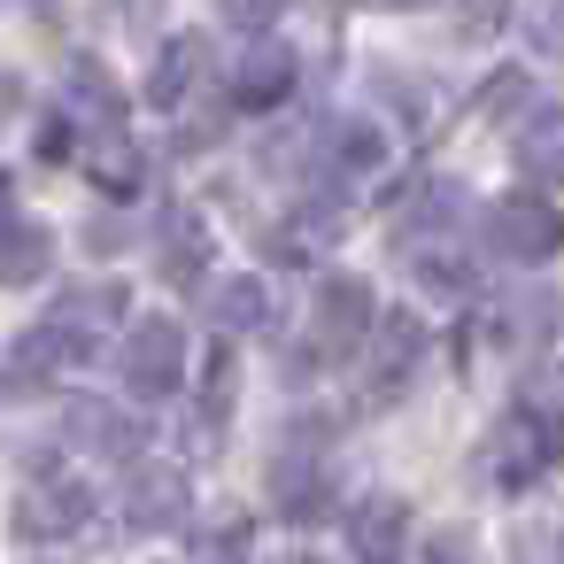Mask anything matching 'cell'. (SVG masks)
<instances>
[{
  "label": "cell",
  "mask_w": 564,
  "mask_h": 564,
  "mask_svg": "<svg viewBox=\"0 0 564 564\" xmlns=\"http://www.w3.org/2000/svg\"><path fill=\"white\" fill-rule=\"evenodd\" d=\"M117 317H124V286H86V294H70L47 325H55V333H63V348L86 364V356L101 348V325H117Z\"/></svg>",
  "instance_id": "obj_8"
},
{
  "label": "cell",
  "mask_w": 564,
  "mask_h": 564,
  "mask_svg": "<svg viewBox=\"0 0 564 564\" xmlns=\"http://www.w3.org/2000/svg\"><path fill=\"white\" fill-rule=\"evenodd\" d=\"M525 394H533V410H541V417H556V410H564V364H549Z\"/></svg>",
  "instance_id": "obj_19"
},
{
  "label": "cell",
  "mask_w": 564,
  "mask_h": 564,
  "mask_svg": "<svg viewBox=\"0 0 564 564\" xmlns=\"http://www.w3.org/2000/svg\"><path fill=\"white\" fill-rule=\"evenodd\" d=\"M456 24H464L471 40H487V32L510 24V0H456Z\"/></svg>",
  "instance_id": "obj_17"
},
{
  "label": "cell",
  "mask_w": 564,
  "mask_h": 564,
  "mask_svg": "<svg viewBox=\"0 0 564 564\" xmlns=\"http://www.w3.org/2000/svg\"><path fill=\"white\" fill-rule=\"evenodd\" d=\"M310 479H317V456H310V441H294V448L279 456V479H271V487H279L286 510H302V502H310Z\"/></svg>",
  "instance_id": "obj_14"
},
{
  "label": "cell",
  "mask_w": 564,
  "mask_h": 564,
  "mask_svg": "<svg viewBox=\"0 0 564 564\" xmlns=\"http://www.w3.org/2000/svg\"><path fill=\"white\" fill-rule=\"evenodd\" d=\"M94 518V487L86 479H32L24 502H17V525L32 541H55V533H78Z\"/></svg>",
  "instance_id": "obj_5"
},
{
  "label": "cell",
  "mask_w": 564,
  "mask_h": 564,
  "mask_svg": "<svg viewBox=\"0 0 564 564\" xmlns=\"http://www.w3.org/2000/svg\"><path fill=\"white\" fill-rule=\"evenodd\" d=\"M394 9H425V0H394Z\"/></svg>",
  "instance_id": "obj_20"
},
{
  "label": "cell",
  "mask_w": 564,
  "mask_h": 564,
  "mask_svg": "<svg viewBox=\"0 0 564 564\" xmlns=\"http://www.w3.org/2000/svg\"><path fill=\"white\" fill-rule=\"evenodd\" d=\"M202 410H209V417H225V410H232V348H217V356H209V371H202Z\"/></svg>",
  "instance_id": "obj_16"
},
{
  "label": "cell",
  "mask_w": 564,
  "mask_h": 564,
  "mask_svg": "<svg viewBox=\"0 0 564 564\" xmlns=\"http://www.w3.org/2000/svg\"><path fill=\"white\" fill-rule=\"evenodd\" d=\"M124 387L140 394V402H163L171 387H178V371H186V333L171 325V317H148V325H132L124 333Z\"/></svg>",
  "instance_id": "obj_4"
},
{
  "label": "cell",
  "mask_w": 564,
  "mask_h": 564,
  "mask_svg": "<svg viewBox=\"0 0 564 564\" xmlns=\"http://www.w3.org/2000/svg\"><path fill=\"white\" fill-rule=\"evenodd\" d=\"M256 310H263V286H256V279H225V286H217V317H225V325H248Z\"/></svg>",
  "instance_id": "obj_15"
},
{
  "label": "cell",
  "mask_w": 564,
  "mask_h": 564,
  "mask_svg": "<svg viewBox=\"0 0 564 564\" xmlns=\"http://www.w3.org/2000/svg\"><path fill=\"white\" fill-rule=\"evenodd\" d=\"M549 456H556V417H541L533 402H518V410L495 425V441H487L495 487H533V479L549 471Z\"/></svg>",
  "instance_id": "obj_3"
},
{
  "label": "cell",
  "mask_w": 564,
  "mask_h": 564,
  "mask_svg": "<svg viewBox=\"0 0 564 564\" xmlns=\"http://www.w3.org/2000/svg\"><path fill=\"white\" fill-rule=\"evenodd\" d=\"M124 518H132V533L178 525V518H186V479H178V471H140L132 495H124Z\"/></svg>",
  "instance_id": "obj_9"
},
{
  "label": "cell",
  "mask_w": 564,
  "mask_h": 564,
  "mask_svg": "<svg viewBox=\"0 0 564 564\" xmlns=\"http://www.w3.org/2000/svg\"><path fill=\"white\" fill-rule=\"evenodd\" d=\"M364 340H371V286L348 279V271H333L317 286V310H310V348L333 356V364H348Z\"/></svg>",
  "instance_id": "obj_2"
},
{
  "label": "cell",
  "mask_w": 564,
  "mask_h": 564,
  "mask_svg": "<svg viewBox=\"0 0 564 564\" xmlns=\"http://www.w3.org/2000/svg\"><path fill=\"white\" fill-rule=\"evenodd\" d=\"M518 171L533 186H564V109H541L525 132H518Z\"/></svg>",
  "instance_id": "obj_10"
},
{
  "label": "cell",
  "mask_w": 564,
  "mask_h": 564,
  "mask_svg": "<svg viewBox=\"0 0 564 564\" xmlns=\"http://www.w3.org/2000/svg\"><path fill=\"white\" fill-rule=\"evenodd\" d=\"M194 70H202V40H171V47H163V70H155V86H148V94L171 109V101L194 86Z\"/></svg>",
  "instance_id": "obj_13"
},
{
  "label": "cell",
  "mask_w": 564,
  "mask_h": 564,
  "mask_svg": "<svg viewBox=\"0 0 564 564\" xmlns=\"http://www.w3.org/2000/svg\"><path fill=\"white\" fill-rule=\"evenodd\" d=\"M163 263H171V279L186 286V279L202 271V232H194V225H178V232H171V248H163Z\"/></svg>",
  "instance_id": "obj_18"
},
{
  "label": "cell",
  "mask_w": 564,
  "mask_h": 564,
  "mask_svg": "<svg viewBox=\"0 0 564 564\" xmlns=\"http://www.w3.org/2000/svg\"><path fill=\"white\" fill-rule=\"evenodd\" d=\"M47 271V232H32V225H0V279H40Z\"/></svg>",
  "instance_id": "obj_12"
},
{
  "label": "cell",
  "mask_w": 564,
  "mask_h": 564,
  "mask_svg": "<svg viewBox=\"0 0 564 564\" xmlns=\"http://www.w3.org/2000/svg\"><path fill=\"white\" fill-rule=\"evenodd\" d=\"M487 248L510 256V263H549L564 248V217L541 202V194H502L487 209Z\"/></svg>",
  "instance_id": "obj_1"
},
{
  "label": "cell",
  "mask_w": 564,
  "mask_h": 564,
  "mask_svg": "<svg viewBox=\"0 0 564 564\" xmlns=\"http://www.w3.org/2000/svg\"><path fill=\"white\" fill-rule=\"evenodd\" d=\"M348 549H356V564H402V549H410V510H402L394 495H371V502L348 518Z\"/></svg>",
  "instance_id": "obj_7"
},
{
  "label": "cell",
  "mask_w": 564,
  "mask_h": 564,
  "mask_svg": "<svg viewBox=\"0 0 564 564\" xmlns=\"http://www.w3.org/2000/svg\"><path fill=\"white\" fill-rule=\"evenodd\" d=\"M387 340H379V364H371V394H387V387H402L410 379V364H417V348H425V333L410 325V317H394V325H379Z\"/></svg>",
  "instance_id": "obj_11"
},
{
  "label": "cell",
  "mask_w": 564,
  "mask_h": 564,
  "mask_svg": "<svg viewBox=\"0 0 564 564\" xmlns=\"http://www.w3.org/2000/svg\"><path fill=\"white\" fill-rule=\"evenodd\" d=\"M294 94V47L286 40H256L248 55H240V70H232V101L240 109H271V101H286Z\"/></svg>",
  "instance_id": "obj_6"
}]
</instances>
